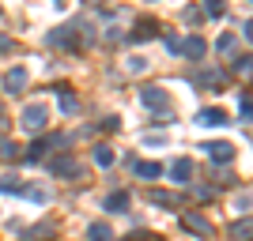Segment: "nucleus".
Returning <instances> with one entry per match:
<instances>
[{"instance_id": "nucleus-13", "label": "nucleus", "mask_w": 253, "mask_h": 241, "mask_svg": "<svg viewBox=\"0 0 253 241\" xmlns=\"http://www.w3.org/2000/svg\"><path fill=\"white\" fill-rule=\"evenodd\" d=\"M87 241H114V230L106 222H91L87 226Z\"/></svg>"}, {"instance_id": "nucleus-25", "label": "nucleus", "mask_w": 253, "mask_h": 241, "mask_svg": "<svg viewBox=\"0 0 253 241\" xmlns=\"http://www.w3.org/2000/svg\"><path fill=\"white\" fill-rule=\"evenodd\" d=\"M197 83H211V87H223V75H219V72H204V75H197Z\"/></svg>"}, {"instance_id": "nucleus-30", "label": "nucleus", "mask_w": 253, "mask_h": 241, "mask_svg": "<svg viewBox=\"0 0 253 241\" xmlns=\"http://www.w3.org/2000/svg\"><path fill=\"white\" fill-rule=\"evenodd\" d=\"M11 49V38H4V34H0V53H8Z\"/></svg>"}, {"instance_id": "nucleus-22", "label": "nucleus", "mask_w": 253, "mask_h": 241, "mask_svg": "<svg viewBox=\"0 0 253 241\" xmlns=\"http://www.w3.org/2000/svg\"><path fill=\"white\" fill-rule=\"evenodd\" d=\"M238 113H242V121H250V113H253V105H250V91H242V95H238Z\"/></svg>"}, {"instance_id": "nucleus-5", "label": "nucleus", "mask_w": 253, "mask_h": 241, "mask_svg": "<svg viewBox=\"0 0 253 241\" xmlns=\"http://www.w3.org/2000/svg\"><path fill=\"white\" fill-rule=\"evenodd\" d=\"M204 155L211 158V162H219V166H227L238 151H234V143H227V139H215V143H204Z\"/></svg>"}, {"instance_id": "nucleus-8", "label": "nucleus", "mask_w": 253, "mask_h": 241, "mask_svg": "<svg viewBox=\"0 0 253 241\" xmlns=\"http://www.w3.org/2000/svg\"><path fill=\"white\" fill-rule=\"evenodd\" d=\"M23 87H27V68H11L8 75H4V91H8V95H23Z\"/></svg>"}, {"instance_id": "nucleus-18", "label": "nucleus", "mask_w": 253, "mask_h": 241, "mask_svg": "<svg viewBox=\"0 0 253 241\" xmlns=\"http://www.w3.org/2000/svg\"><path fill=\"white\" fill-rule=\"evenodd\" d=\"M45 238H53V222H42V226H34V230L23 234V241H45Z\"/></svg>"}, {"instance_id": "nucleus-1", "label": "nucleus", "mask_w": 253, "mask_h": 241, "mask_svg": "<svg viewBox=\"0 0 253 241\" xmlns=\"http://www.w3.org/2000/svg\"><path fill=\"white\" fill-rule=\"evenodd\" d=\"M19 125H23V132L38 136V132H45V125H49V109H45L42 102H31V105H23V113H19Z\"/></svg>"}, {"instance_id": "nucleus-23", "label": "nucleus", "mask_w": 253, "mask_h": 241, "mask_svg": "<svg viewBox=\"0 0 253 241\" xmlns=\"http://www.w3.org/2000/svg\"><path fill=\"white\" fill-rule=\"evenodd\" d=\"M201 11H204V15H211V19H219V15H223V0H208Z\"/></svg>"}, {"instance_id": "nucleus-3", "label": "nucleus", "mask_w": 253, "mask_h": 241, "mask_svg": "<svg viewBox=\"0 0 253 241\" xmlns=\"http://www.w3.org/2000/svg\"><path fill=\"white\" fill-rule=\"evenodd\" d=\"M174 53H181L185 61H201L204 53H208V42H204L201 34H189V38H178V49Z\"/></svg>"}, {"instance_id": "nucleus-28", "label": "nucleus", "mask_w": 253, "mask_h": 241, "mask_svg": "<svg viewBox=\"0 0 253 241\" xmlns=\"http://www.w3.org/2000/svg\"><path fill=\"white\" fill-rule=\"evenodd\" d=\"M219 49H223V53L234 49V34H223V38H219Z\"/></svg>"}, {"instance_id": "nucleus-6", "label": "nucleus", "mask_w": 253, "mask_h": 241, "mask_svg": "<svg viewBox=\"0 0 253 241\" xmlns=\"http://www.w3.org/2000/svg\"><path fill=\"white\" fill-rule=\"evenodd\" d=\"M49 45L53 49H80V38H76V27H61V31H53L49 34Z\"/></svg>"}, {"instance_id": "nucleus-24", "label": "nucleus", "mask_w": 253, "mask_h": 241, "mask_svg": "<svg viewBox=\"0 0 253 241\" xmlns=\"http://www.w3.org/2000/svg\"><path fill=\"white\" fill-rule=\"evenodd\" d=\"M234 211H238L242 219H250V196H246V192H242L238 200H234Z\"/></svg>"}, {"instance_id": "nucleus-4", "label": "nucleus", "mask_w": 253, "mask_h": 241, "mask_svg": "<svg viewBox=\"0 0 253 241\" xmlns=\"http://www.w3.org/2000/svg\"><path fill=\"white\" fill-rule=\"evenodd\" d=\"M49 170H53V177H80V173H84V166H80L76 155H57L49 162Z\"/></svg>"}, {"instance_id": "nucleus-11", "label": "nucleus", "mask_w": 253, "mask_h": 241, "mask_svg": "<svg viewBox=\"0 0 253 241\" xmlns=\"http://www.w3.org/2000/svg\"><path fill=\"white\" fill-rule=\"evenodd\" d=\"M197 125L219 128V125H227V113H223V109H215V105H211V109H201V113H197Z\"/></svg>"}, {"instance_id": "nucleus-2", "label": "nucleus", "mask_w": 253, "mask_h": 241, "mask_svg": "<svg viewBox=\"0 0 253 241\" xmlns=\"http://www.w3.org/2000/svg\"><path fill=\"white\" fill-rule=\"evenodd\" d=\"M140 102L148 105L151 113H167L170 109V95L163 91V87H144V91H140Z\"/></svg>"}, {"instance_id": "nucleus-15", "label": "nucleus", "mask_w": 253, "mask_h": 241, "mask_svg": "<svg viewBox=\"0 0 253 241\" xmlns=\"http://www.w3.org/2000/svg\"><path fill=\"white\" fill-rule=\"evenodd\" d=\"M136 177H144V181H155L159 173H163V166H159V162H136Z\"/></svg>"}, {"instance_id": "nucleus-9", "label": "nucleus", "mask_w": 253, "mask_h": 241, "mask_svg": "<svg viewBox=\"0 0 253 241\" xmlns=\"http://www.w3.org/2000/svg\"><path fill=\"white\" fill-rule=\"evenodd\" d=\"M170 181H174V185H189L193 181V162L189 158H178V162L170 166Z\"/></svg>"}, {"instance_id": "nucleus-10", "label": "nucleus", "mask_w": 253, "mask_h": 241, "mask_svg": "<svg viewBox=\"0 0 253 241\" xmlns=\"http://www.w3.org/2000/svg\"><path fill=\"white\" fill-rule=\"evenodd\" d=\"M181 226H185V230H193V234H201V238H211V222L208 219H201V215H181Z\"/></svg>"}, {"instance_id": "nucleus-16", "label": "nucleus", "mask_w": 253, "mask_h": 241, "mask_svg": "<svg viewBox=\"0 0 253 241\" xmlns=\"http://www.w3.org/2000/svg\"><path fill=\"white\" fill-rule=\"evenodd\" d=\"M57 102H61V109H64L68 117H72V113H80V102H76V95H72V91H57Z\"/></svg>"}, {"instance_id": "nucleus-31", "label": "nucleus", "mask_w": 253, "mask_h": 241, "mask_svg": "<svg viewBox=\"0 0 253 241\" xmlns=\"http://www.w3.org/2000/svg\"><path fill=\"white\" fill-rule=\"evenodd\" d=\"M4 125H8V117H4V109H0V132H4Z\"/></svg>"}, {"instance_id": "nucleus-21", "label": "nucleus", "mask_w": 253, "mask_h": 241, "mask_svg": "<svg viewBox=\"0 0 253 241\" xmlns=\"http://www.w3.org/2000/svg\"><path fill=\"white\" fill-rule=\"evenodd\" d=\"M125 241H163V238L151 230H132V234H125Z\"/></svg>"}, {"instance_id": "nucleus-12", "label": "nucleus", "mask_w": 253, "mask_h": 241, "mask_svg": "<svg viewBox=\"0 0 253 241\" xmlns=\"http://www.w3.org/2000/svg\"><path fill=\"white\" fill-rule=\"evenodd\" d=\"M155 31H159V23H155V19H140V23H136V31L128 34V38H132V42H148V38H155Z\"/></svg>"}, {"instance_id": "nucleus-14", "label": "nucleus", "mask_w": 253, "mask_h": 241, "mask_svg": "<svg viewBox=\"0 0 253 241\" xmlns=\"http://www.w3.org/2000/svg\"><path fill=\"white\" fill-rule=\"evenodd\" d=\"M91 155H95V162H98L102 170H110V166H114V158H117V155H114V147H106V143H98Z\"/></svg>"}, {"instance_id": "nucleus-17", "label": "nucleus", "mask_w": 253, "mask_h": 241, "mask_svg": "<svg viewBox=\"0 0 253 241\" xmlns=\"http://www.w3.org/2000/svg\"><path fill=\"white\" fill-rule=\"evenodd\" d=\"M106 211H128V192H110L106 196Z\"/></svg>"}, {"instance_id": "nucleus-26", "label": "nucleus", "mask_w": 253, "mask_h": 241, "mask_svg": "<svg viewBox=\"0 0 253 241\" xmlns=\"http://www.w3.org/2000/svg\"><path fill=\"white\" fill-rule=\"evenodd\" d=\"M0 192H19V177H0Z\"/></svg>"}, {"instance_id": "nucleus-20", "label": "nucleus", "mask_w": 253, "mask_h": 241, "mask_svg": "<svg viewBox=\"0 0 253 241\" xmlns=\"http://www.w3.org/2000/svg\"><path fill=\"white\" fill-rule=\"evenodd\" d=\"M250 68H253L250 53H242V57H234V72H238V75H250Z\"/></svg>"}, {"instance_id": "nucleus-27", "label": "nucleus", "mask_w": 253, "mask_h": 241, "mask_svg": "<svg viewBox=\"0 0 253 241\" xmlns=\"http://www.w3.org/2000/svg\"><path fill=\"white\" fill-rule=\"evenodd\" d=\"M0 158H15V143H8V139H0Z\"/></svg>"}, {"instance_id": "nucleus-29", "label": "nucleus", "mask_w": 253, "mask_h": 241, "mask_svg": "<svg viewBox=\"0 0 253 241\" xmlns=\"http://www.w3.org/2000/svg\"><path fill=\"white\" fill-rule=\"evenodd\" d=\"M144 64H148L144 57H132V61H128V72H144Z\"/></svg>"}, {"instance_id": "nucleus-19", "label": "nucleus", "mask_w": 253, "mask_h": 241, "mask_svg": "<svg viewBox=\"0 0 253 241\" xmlns=\"http://www.w3.org/2000/svg\"><path fill=\"white\" fill-rule=\"evenodd\" d=\"M231 238H234V241H250V219L231 222Z\"/></svg>"}, {"instance_id": "nucleus-7", "label": "nucleus", "mask_w": 253, "mask_h": 241, "mask_svg": "<svg viewBox=\"0 0 253 241\" xmlns=\"http://www.w3.org/2000/svg\"><path fill=\"white\" fill-rule=\"evenodd\" d=\"M57 143H61L57 136H42V139H34V143L27 147V162H42L49 151H57Z\"/></svg>"}]
</instances>
